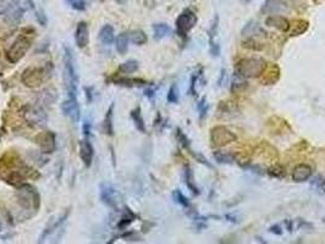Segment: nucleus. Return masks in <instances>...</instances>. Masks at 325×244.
Masks as SVG:
<instances>
[{
    "instance_id": "nucleus-1",
    "label": "nucleus",
    "mask_w": 325,
    "mask_h": 244,
    "mask_svg": "<svg viewBox=\"0 0 325 244\" xmlns=\"http://www.w3.org/2000/svg\"><path fill=\"white\" fill-rule=\"evenodd\" d=\"M39 174L21 160L9 158L4 161L0 159V178L7 185L18 188L26 183L27 178H38Z\"/></svg>"
},
{
    "instance_id": "nucleus-2",
    "label": "nucleus",
    "mask_w": 325,
    "mask_h": 244,
    "mask_svg": "<svg viewBox=\"0 0 325 244\" xmlns=\"http://www.w3.org/2000/svg\"><path fill=\"white\" fill-rule=\"evenodd\" d=\"M35 38L33 28H23L12 42L11 46L6 50V60L10 64H17L26 56L27 51L31 49Z\"/></svg>"
},
{
    "instance_id": "nucleus-3",
    "label": "nucleus",
    "mask_w": 325,
    "mask_h": 244,
    "mask_svg": "<svg viewBox=\"0 0 325 244\" xmlns=\"http://www.w3.org/2000/svg\"><path fill=\"white\" fill-rule=\"evenodd\" d=\"M64 83L66 95L69 98H77L78 75L75 67L72 50L69 46L64 48Z\"/></svg>"
},
{
    "instance_id": "nucleus-4",
    "label": "nucleus",
    "mask_w": 325,
    "mask_h": 244,
    "mask_svg": "<svg viewBox=\"0 0 325 244\" xmlns=\"http://www.w3.org/2000/svg\"><path fill=\"white\" fill-rule=\"evenodd\" d=\"M53 70L51 62H46L43 66H31L23 71L21 81L28 88H38L50 79Z\"/></svg>"
},
{
    "instance_id": "nucleus-5",
    "label": "nucleus",
    "mask_w": 325,
    "mask_h": 244,
    "mask_svg": "<svg viewBox=\"0 0 325 244\" xmlns=\"http://www.w3.org/2000/svg\"><path fill=\"white\" fill-rule=\"evenodd\" d=\"M267 66V61L262 57H246L237 62L235 73L240 78H256L262 76Z\"/></svg>"
},
{
    "instance_id": "nucleus-6",
    "label": "nucleus",
    "mask_w": 325,
    "mask_h": 244,
    "mask_svg": "<svg viewBox=\"0 0 325 244\" xmlns=\"http://www.w3.org/2000/svg\"><path fill=\"white\" fill-rule=\"evenodd\" d=\"M24 15V7L20 0H0V16L4 22L16 26L21 22Z\"/></svg>"
},
{
    "instance_id": "nucleus-7",
    "label": "nucleus",
    "mask_w": 325,
    "mask_h": 244,
    "mask_svg": "<svg viewBox=\"0 0 325 244\" xmlns=\"http://www.w3.org/2000/svg\"><path fill=\"white\" fill-rule=\"evenodd\" d=\"M17 203L24 211L37 213L40 205V197L33 186L24 185L17 188Z\"/></svg>"
},
{
    "instance_id": "nucleus-8",
    "label": "nucleus",
    "mask_w": 325,
    "mask_h": 244,
    "mask_svg": "<svg viewBox=\"0 0 325 244\" xmlns=\"http://www.w3.org/2000/svg\"><path fill=\"white\" fill-rule=\"evenodd\" d=\"M22 115L24 121L32 127L42 128L48 122V115H46L44 109L38 104H31V105L24 106Z\"/></svg>"
},
{
    "instance_id": "nucleus-9",
    "label": "nucleus",
    "mask_w": 325,
    "mask_h": 244,
    "mask_svg": "<svg viewBox=\"0 0 325 244\" xmlns=\"http://www.w3.org/2000/svg\"><path fill=\"white\" fill-rule=\"evenodd\" d=\"M197 15H196L192 10H184V11L180 13L179 17L176 18V22H175V24H176L177 34L182 38L187 37V34L190 33L193 29V27L197 24Z\"/></svg>"
},
{
    "instance_id": "nucleus-10",
    "label": "nucleus",
    "mask_w": 325,
    "mask_h": 244,
    "mask_svg": "<svg viewBox=\"0 0 325 244\" xmlns=\"http://www.w3.org/2000/svg\"><path fill=\"white\" fill-rule=\"evenodd\" d=\"M237 139V136L225 126H215L210 131V142L214 147L221 148L232 143Z\"/></svg>"
},
{
    "instance_id": "nucleus-11",
    "label": "nucleus",
    "mask_w": 325,
    "mask_h": 244,
    "mask_svg": "<svg viewBox=\"0 0 325 244\" xmlns=\"http://www.w3.org/2000/svg\"><path fill=\"white\" fill-rule=\"evenodd\" d=\"M35 143L39 145L43 154H51L56 149V134L51 131L39 132L35 136Z\"/></svg>"
},
{
    "instance_id": "nucleus-12",
    "label": "nucleus",
    "mask_w": 325,
    "mask_h": 244,
    "mask_svg": "<svg viewBox=\"0 0 325 244\" xmlns=\"http://www.w3.org/2000/svg\"><path fill=\"white\" fill-rule=\"evenodd\" d=\"M61 111L66 117H69L72 122H78L81 119V110L80 104H78L77 98H69L62 101Z\"/></svg>"
},
{
    "instance_id": "nucleus-13",
    "label": "nucleus",
    "mask_w": 325,
    "mask_h": 244,
    "mask_svg": "<svg viewBox=\"0 0 325 244\" xmlns=\"http://www.w3.org/2000/svg\"><path fill=\"white\" fill-rule=\"evenodd\" d=\"M100 199L103 204L109 208H116L117 205V192L115 188L109 183H102L100 185Z\"/></svg>"
},
{
    "instance_id": "nucleus-14",
    "label": "nucleus",
    "mask_w": 325,
    "mask_h": 244,
    "mask_svg": "<svg viewBox=\"0 0 325 244\" xmlns=\"http://www.w3.org/2000/svg\"><path fill=\"white\" fill-rule=\"evenodd\" d=\"M69 214H70V209H67L66 211H65L64 214H62L61 216H60V218L56 219V220L51 221L50 224H49L48 226L45 227L44 231H43L42 235H40L39 240H38V243H43V242H45V240H46V238L49 237V236L51 235V233L55 232L56 230L61 229L62 225L65 224V221H66V220H67V218H69Z\"/></svg>"
},
{
    "instance_id": "nucleus-15",
    "label": "nucleus",
    "mask_w": 325,
    "mask_h": 244,
    "mask_svg": "<svg viewBox=\"0 0 325 244\" xmlns=\"http://www.w3.org/2000/svg\"><path fill=\"white\" fill-rule=\"evenodd\" d=\"M80 158L83 161L84 166L91 167L93 159H94V148H93L89 138H84L80 141Z\"/></svg>"
},
{
    "instance_id": "nucleus-16",
    "label": "nucleus",
    "mask_w": 325,
    "mask_h": 244,
    "mask_svg": "<svg viewBox=\"0 0 325 244\" xmlns=\"http://www.w3.org/2000/svg\"><path fill=\"white\" fill-rule=\"evenodd\" d=\"M75 43L78 48L83 49L88 45L89 43V32H88V24L84 21L77 23L75 31Z\"/></svg>"
},
{
    "instance_id": "nucleus-17",
    "label": "nucleus",
    "mask_w": 325,
    "mask_h": 244,
    "mask_svg": "<svg viewBox=\"0 0 325 244\" xmlns=\"http://www.w3.org/2000/svg\"><path fill=\"white\" fill-rule=\"evenodd\" d=\"M218 27H219V16H215L209 28V50L214 57L220 55V46L214 40V37L218 34Z\"/></svg>"
},
{
    "instance_id": "nucleus-18",
    "label": "nucleus",
    "mask_w": 325,
    "mask_h": 244,
    "mask_svg": "<svg viewBox=\"0 0 325 244\" xmlns=\"http://www.w3.org/2000/svg\"><path fill=\"white\" fill-rule=\"evenodd\" d=\"M312 167L307 164H300L294 169L292 171V180L295 182H306V181L310 180L312 177Z\"/></svg>"
},
{
    "instance_id": "nucleus-19",
    "label": "nucleus",
    "mask_w": 325,
    "mask_h": 244,
    "mask_svg": "<svg viewBox=\"0 0 325 244\" xmlns=\"http://www.w3.org/2000/svg\"><path fill=\"white\" fill-rule=\"evenodd\" d=\"M267 26L274 27L281 32H288L290 29V21L281 15H272L267 17L266 20Z\"/></svg>"
},
{
    "instance_id": "nucleus-20",
    "label": "nucleus",
    "mask_w": 325,
    "mask_h": 244,
    "mask_svg": "<svg viewBox=\"0 0 325 244\" xmlns=\"http://www.w3.org/2000/svg\"><path fill=\"white\" fill-rule=\"evenodd\" d=\"M288 6L284 1L281 0H267L264 2L263 7H262V12L264 13H273V15H277V13L286 11Z\"/></svg>"
},
{
    "instance_id": "nucleus-21",
    "label": "nucleus",
    "mask_w": 325,
    "mask_h": 244,
    "mask_svg": "<svg viewBox=\"0 0 325 244\" xmlns=\"http://www.w3.org/2000/svg\"><path fill=\"white\" fill-rule=\"evenodd\" d=\"M98 38H99V40L104 45L113 44L114 40H115V31H114V27L111 26V24H104V26L100 28Z\"/></svg>"
},
{
    "instance_id": "nucleus-22",
    "label": "nucleus",
    "mask_w": 325,
    "mask_h": 244,
    "mask_svg": "<svg viewBox=\"0 0 325 244\" xmlns=\"http://www.w3.org/2000/svg\"><path fill=\"white\" fill-rule=\"evenodd\" d=\"M279 76H280V70L278 66H272L264 70V72L262 73V82L263 84H273L275 82H278Z\"/></svg>"
},
{
    "instance_id": "nucleus-23",
    "label": "nucleus",
    "mask_w": 325,
    "mask_h": 244,
    "mask_svg": "<svg viewBox=\"0 0 325 244\" xmlns=\"http://www.w3.org/2000/svg\"><path fill=\"white\" fill-rule=\"evenodd\" d=\"M128 43H130V33H128V32H121L120 34H117L115 39V48L120 55L126 54L128 49Z\"/></svg>"
},
{
    "instance_id": "nucleus-24",
    "label": "nucleus",
    "mask_w": 325,
    "mask_h": 244,
    "mask_svg": "<svg viewBox=\"0 0 325 244\" xmlns=\"http://www.w3.org/2000/svg\"><path fill=\"white\" fill-rule=\"evenodd\" d=\"M241 34L248 38H250L251 35H255V34H259L261 37H267V33L264 32V29L262 28L258 23L255 22V21H250V22L246 24L244 29H242Z\"/></svg>"
},
{
    "instance_id": "nucleus-25",
    "label": "nucleus",
    "mask_w": 325,
    "mask_h": 244,
    "mask_svg": "<svg viewBox=\"0 0 325 244\" xmlns=\"http://www.w3.org/2000/svg\"><path fill=\"white\" fill-rule=\"evenodd\" d=\"M131 119H132V121L135 122L136 128H137L139 132L146 133V122H144L143 116H142V111L139 106H137V108L133 109V110L131 111Z\"/></svg>"
},
{
    "instance_id": "nucleus-26",
    "label": "nucleus",
    "mask_w": 325,
    "mask_h": 244,
    "mask_svg": "<svg viewBox=\"0 0 325 244\" xmlns=\"http://www.w3.org/2000/svg\"><path fill=\"white\" fill-rule=\"evenodd\" d=\"M113 117H114V103H111L110 106H109V109L106 110V114L104 117V132L108 134V136H114Z\"/></svg>"
},
{
    "instance_id": "nucleus-27",
    "label": "nucleus",
    "mask_w": 325,
    "mask_h": 244,
    "mask_svg": "<svg viewBox=\"0 0 325 244\" xmlns=\"http://www.w3.org/2000/svg\"><path fill=\"white\" fill-rule=\"evenodd\" d=\"M114 83L119 84V86L125 87H142L146 86L147 82L141 78H127V77H120L114 79Z\"/></svg>"
},
{
    "instance_id": "nucleus-28",
    "label": "nucleus",
    "mask_w": 325,
    "mask_h": 244,
    "mask_svg": "<svg viewBox=\"0 0 325 244\" xmlns=\"http://www.w3.org/2000/svg\"><path fill=\"white\" fill-rule=\"evenodd\" d=\"M136 218H137V216H136V214L133 213L131 209L126 208V209H125L124 215L121 216L120 221L117 222V229H120V230L127 229V227L130 226V224H132V222L136 220Z\"/></svg>"
},
{
    "instance_id": "nucleus-29",
    "label": "nucleus",
    "mask_w": 325,
    "mask_h": 244,
    "mask_svg": "<svg viewBox=\"0 0 325 244\" xmlns=\"http://www.w3.org/2000/svg\"><path fill=\"white\" fill-rule=\"evenodd\" d=\"M185 182H186V186H187L188 189H190V191L192 192V193L195 194V196H198L199 189H198L197 186H196L195 178H193L192 170H191V167L188 165L185 166Z\"/></svg>"
},
{
    "instance_id": "nucleus-30",
    "label": "nucleus",
    "mask_w": 325,
    "mask_h": 244,
    "mask_svg": "<svg viewBox=\"0 0 325 244\" xmlns=\"http://www.w3.org/2000/svg\"><path fill=\"white\" fill-rule=\"evenodd\" d=\"M153 32H154V39L160 40L170 34L171 29L166 23H155L153 24Z\"/></svg>"
},
{
    "instance_id": "nucleus-31",
    "label": "nucleus",
    "mask_w": 325,
    "mask_h": 244,
    "mask_svg": "<svg viewBox=\"0 0 325 244\" xmlns=\"http://www.w3.org/2000/svg\"><path fill=\"white\" fill-rule=\"evenodd\" d=\"M147 39H148L147 34L143 31H141V29L130 32V42H132L133 44L143 45L147 43Z\"/></svg>"
},
{
    "instance_id": "nucleus-32",
    "label": "nucleus",
    "mask_w": 325,
    "mask_h": 244,
    "mask_svg": "<svg viewBox=\"0 0 325 244\" xmlns=\"http://www.w3.org/2000/svg\"><path fill=\"white\" fill-rule=\"evenodd\" d=\"M138 70V62L136 60H127L124 64L120 65L119 72L121 73H133Z\"/></svg>"
},
{
    "instance_id": "nucleus-33",
    "label": "nucleus",
    "mask_w": 325,
    "mask_h": 244,
    "mask_svg": "<svg viewBox=\"0 0 325 244\" xmlns=\"http://www.w3.org/2000/svg\"><path fill=\"white\" fill-rule=\"evenodd\" d=\"M173 198L175 200V203H177V204L181 205V207L186 208V209H190V208H191L190 200L186 198L184 194H182V192L179 191V189H176V191H174Z\"/></svg>"
},
{
    "instance_id": "nucleus-34",
    "label": "nucleus",
    "mask_w": 325,
    "mask_h": 244,
    "mask_svg": "<svg viewBox=\"0 0 325 244\" xmlns=\"http://www.w3.org/2000/svg\"><path fill=\"white\" fill-rule=\"evenodd\" d=\"M214 159L220 164H231L235 161V156L225 152H215Z\"/></svg>"
},
{
    "instance_id": "nucleus-35",
    "label": "nucleus",
    "mask_w": 325,
    "mask_h": 244,
    "mask_svg": "<svg viewBox=\"0 0 325 244\" xmlns=\"http://www.w3.org/2000/svg\"><path fill=\"white\" fill-rule=\"evenodd\" d=\"M66 1L73 10H77V11H83V10H86V0H66Z\"/></svg>"
},
{
    "instance_id": "nucleus-36",
    "label": "nucleus",
    "mask_w": 325,
    "mask_h": 244,
    "mask_svg": "<svg viewBox=\"0 0 325 244\" xmlns=\"http://www.w3.org/2000/svg\"><path fill=\"white\" fill-rule=\"evenodd\" d=\"M168 101L171 104H176L179 101V90H177L176 84H173L168 92Z\"/></svg>"
},
{
    "instance_id": "nucleus-37",
    "label": "nucleus",
    "mask_w": 325,
    "mask_h": 244,
    "mask_svg": "<svg viewBox=\"0 0 325 244\" xmlns=\"http://www.w3.org/2000/svg\"><path fill=\"white\" fill-rule=\"evenodd\" d=\"M176 137H177V141L180 142V144H181L186 150L190 149V148H191L190 147V141H188V138L186 137V134L182 132V131L180 130V128H177V130H176Z\"/></svg>"
},
{
    "instance_id": "nucleus-38",
    "label": "nucleus",
    "mask_w": 325,
    "mask_h": 244,
    "mask_svg": "<svg viewBox=\"0 0 325 244\" xmlns=\"http://www.w3.org/2000/svg\"><path fill=\"white\" fill-rule=\"evenodd\" d=\"M208 109H209V105L208 103H207V99L206 98H202L201 100H199L198 103V112H199V117H201L202 120L206 117L207 112H208Z\"/></svg>"
},
{
    "instance_id": "nucleus-39",
    "label": "nucleus",
    "mask_w": 325,
    "mask_h": 244,
    "mask_svg": "<svg viewBox=\"0 0 325 244\" xmlns=\"http://www.w3.org/2000/svg\"><path fill=\"white\" fill-rule=\"evenodd\" d=\"M307 28H308V22H307V21H305V20L297 21V24H296V27H295L294 32H292V35H300V34H302L303 32H305Z\"/></svg>"
},
{
    "instance_id": "nucleus-40",
    "label": "nucleus",
    "mask_w": 325,
    "mask_h": 244,
    "mask_svg": "<svg viewBox=\"0 0 325 244\" xmlns=\"http://www.w3.org/2000/svg\"><path fill=\"white\" fill-rule=\"evenodd\" d=\"M259 43L257 42L253 38H247V40L244 42V46L247 49H252V50H262L263 49V45H258Z\"/></svg>"
},
{
    "instance_id": "nucleus-41",
    "label": "nucleus",
    "mask_w": 325,
    "mask_h": 244,
    "mask_svg": "<svg viewBox=\"0 0 325 244\" xmlns=\"http://www.w3.org/2000/svg\"><path fill=\"white\" fill-rule=\"evenodd\" d=\"M280 171H285V170H284V167H281L279 165H275V166L270 167V169L268 170V174H269L272 177L283 178L284 176H285V174H280Z\"/></svg>"
},
{
    "instance_id": "nucleus-42",
    "label": "nucleus",
    "mask_w": 325,
    "mask_h": 244,
    "mask_svg": "<svg viewBox=\"0 0 325 244\" xmlns=\"http://www.w3.org/2000/svg\"><path fill=\"white\" fill-rule=\"evenodd\" d=\"M83 134L86 138H89V136H91V122L89 121L83 123Z\"/></svg>"
},
{
    "instance_id": "nucleus-43",
    "label": "nucleus",
    "mask_w": 325,
    "mask_h": 244,
    "mask_svg": "<svg viewBox=\"0 0 325 244\" xmlns=\"http://www.w3.org/2000/svg\"><path fill=\"white\" fill-rule=\"evenodd\" d=\"M269 232L274 233V235H278V236H281L283 235V230H281V227L279 226V225H274V226H272L269 229Z\"/></svg>"
},
{
    "instance_id": "nucleus-44",
    "label": "nucleus",
    "mask_w": 325,
    "mask_h": 244,
    "mask_svg": "<svg viewBox=\"0 0 325 244\" xmlns=\"http://www.w3.org/2000/svg\"><path fill=\"white\" fill-rule=\"evenodd\" d=\"M196 82H197V76L193 75L192 76V81H191V93L192 94H196V89H195V86H196Z\"/></svg>"
},
{
    "instance_id": "nucleus-45",
    "label": "nucleus",
    "mask_w": 325,
    "mask_h": 244,
    "mask_svg": "<svg viewBox=\"0 0 325 244\" xmlns=\"http://www.w3.org/2000/svg\"><path fill=\"white\" fill-rule=\"evenodd\" d=\"M26 4L28 5L29 6V9H32L33 10V11H35V2H34V0H26Z\"/></svg>"
},
{
    "instance_id": "nucleus-46",
    "label": "nucleus",
    "mask_w": 325,
    "mask_h": 244,
    "mask_svg": "<svg viewBox=\"0 0 325 244\" xmlns=\"http://www.w3.org/2000/svg\"><path fill=\"white\" fill-rule=\"evenodd\" d=\"M144 95H146V97H148V98H152L154 97V90L153 89H146L144 90Z\"/></svg>"
},
{
    "instance_id": "nucleus-47",
    "label": "nucleus",
    "mask_w": 325,
    "mask_h": 244,
    "mask_svg": "<svg viewBox=\"0 0 325 244\" xmlns=\"http://www.w3.org/2000/svg\"><path fill=\"white\" fill-rule=\"evenodd\" d=\"M117 2H119V4H125V2L127 1V0H116Z\"/></svg>"
},
{
    "instance_id": "nucleus-48",
    "label": "nucleus",
    "mask_w": 325,
    "mask_h": 244,
    "mask_svg": "<svg viewBox=\"0 0 325 244\" xmlns=\"http://www.w3.org/2000/svg\"><path fill=\"white\" fill-rule=\"evenodd\" d=\"M0 231H2V224H1V220H0Z\"/></svg>"
},
{
    "instance_id": "nucleus-49",
    "label": "nucleus",
    "mask_w": 325,
    "mask_h": 244,
    "mask_svg": "<svg viewBox=\"0 0 325 244\" xmlns=\"http://www.w3.org/2000/svg\"><path fill=\"white\" fill-rule=\"evenodd\" d=\"M246 1H251V0H246Z\"/></svg>"
}]
</instances>
